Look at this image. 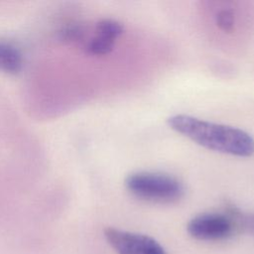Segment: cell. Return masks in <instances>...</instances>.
Returning <instances> with one entry per match:
<instances>
[{
  "mask_svg": "<svg viewBox=\"0 0 254 254\" xmlns=\"http://www.w3.org/2000/svg\"><path fill=\"white\" fill-rule=\"evenodd\" d=\"M167 121L173 130L206 149L238 157L254 154V139L241 129L186 114L170 116Z\"/></svg>",
  "mask_w": 254,
  "mask_h": 254,
  "instance_id": "6da1fadb",
  "label": "cell"
},
{
  "mask_svg": "<svg viewBox=\"0 0 254 254\" xmlns=\"http://www.w3.org/2000/svg\"><path fill=\"white\" fill-rule=\"evenodd\" d=\"M126 189L136 197L158 203H173L185 193L184 185L176 178L152 172H138L125 180Z\"/></svg>",
  "mask_w": 254,
  "mask_h": 254,
  "instance_id": "7a4b0ae2",
  "label": "cell"
},
{
  "mask_svg": "<svg viewBox=\"0 0 254 254\" xmlns=\"http://www.w3.org/2000/svg\"><path fill=\"white\" fill-rule=\"evenodd\" d=\"M190 235L203 241L227 239L236 231L231 217L227 213L207 212L192 217L187 226Z\"/></svg>",
  "mask_w": 254,
  "mask_h": 254,
  "instance_id": "3957f363",
  "label": "cell"
},
{
  "mask_svg": "<svg viewBox=\"0 0 254 254\" xmlns=\"http://www.w3.org/2000/svg\"><path fill=\"white\" fill-rule=\"evenodd\" d=\"M104 236L118 254H167L159 242L144 234L107 227Z\"/></svg>",
  "mask_w": 254,
  "mask_h": 254,
  "instance_id": "277c9868",
  "label": "cell"
},
{
  "mask_svg": "<svg viewBox=\"0 0 254 254\" xmlns=\"http://www.w3.org/2000/svg\"><path fill=\"white\" fill-rule=\"evenodd\" d=\"M23 57L21 52L11 44L0 42V70L10 74L21 71Z\"/></svg>",
  "mask_w": 254,
  "mask_h": 254,
  "instance_id": "5b68a950",
  "label": "cell"
},
{
  "mask_svg": "<svg viewBox=\"0 0 254 254\" xmlns=\"http://www.w3.org/2000/svg\"><path fill=\"white\" fill-rule=\"evenodd\" d=\"M115 40L95 33L93 37L86 41L84 50L90 56H105L114 48Z\"/></svg>",
  "mask_w": 254,
  "mask_h": 254,
  "instance_id": "8992f818",
  "label": "cell"
},
{
  "mask_svg": "<svg viewBox=\"0 0 254 254\" xmlns=\"http://www.w3.org/2000/svg\"><path fill=\"white\" fill-rule=\"evenodd\" d=\"M226 213L233 220L236 231L254 235V213L242 212L233 205L227 207Z\"/></svg>",
  "mask_w": 254,
  "mask_h": 254,
  "instance_id": "52a82bcc",
  "label": "cell"
},
{
  "mask_svg": "<svg viewBox=\"0 0 254 254\" xmlns=\"http://www.w3.org/2000/svg\"><path fill=\"white\" fill-rule=\"evenodd\" d=\"M85 28L79 23H69L63 26L58 32V38L64 43H78L85 37Z\"/></svg>",
  "mask_w": 254,
  "mask_h": 254,
  "instance_id": "ba28073f",
  "label": "cell"
},
{
  "mask_svg": "<svg viewBox=\"0 0 254 254\" xmlns=\"http://www.w3.org/2000/svg\"><path fill=\"white\" fill-rule=\"evenodd\" d=\"M124 32V27L121 23L113 19H102L95 25L94 33L103 35L112 40H117Z\"/></svg>",
  "mask_w": 254,
  "mask_h": 254,
  "instance_id": "9c48e42d",
  "label": "cell"
},
{
  "mask_svg": "<svg viewBox=\"0 0 254 254\" xmlns=\"http://www.w3.org/2000/svg\"><path fill=\"white\" fill-rule=\"evenodd\" d=\"M235 15L233 10L229 8H223L215 14V24L223 32H232L234 29Z\"/></svg>",
  "mask_w": 254,
  "mask_h": 254,
  "instance_id": "30bf717a",
  "label": "cell"
}]
</instances>
